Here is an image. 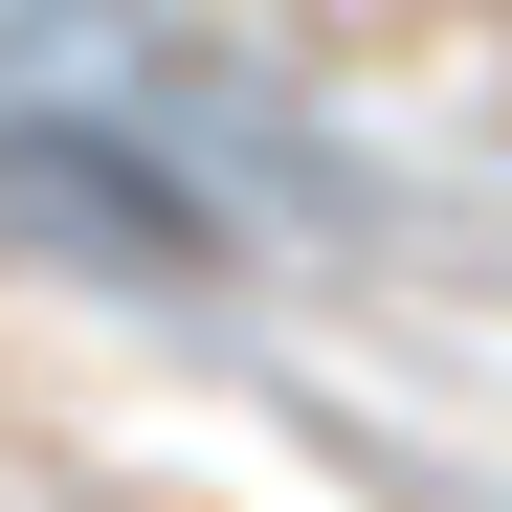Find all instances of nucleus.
<instances>
[{"label": "nucleus", "mask_w": 512, "mask_h": 512, "mask_svg": "<svg viewBox=\"0 0 512 512\" xmlns=\"http://www.w3.org/2000/svg\"><path fill=\"white\" fill-rule=\"evenodd\" d=\"M0 223L67 245V268H112V290H201L223 268V223L156 179L134 134H90V112H0Z\"/></svg>", "instance_id": "obj_1"}]
</instances>
